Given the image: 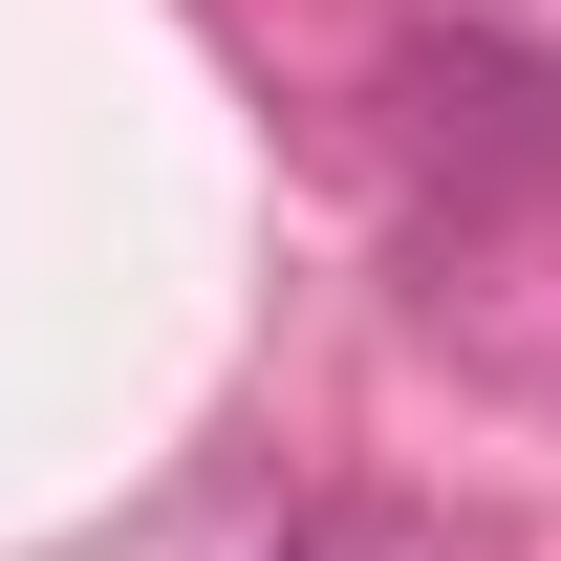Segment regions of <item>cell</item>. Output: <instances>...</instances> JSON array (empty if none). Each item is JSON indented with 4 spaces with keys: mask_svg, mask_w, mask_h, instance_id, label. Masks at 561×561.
Wrapping results in <instances>:
<instances>
[{
    "mask_svg": "<svg viewBox=\"0 0 561 561\" xmlns=\"http://www.w3.org/2000/svg\"><path fill=\"white\" fill-rule=\"evenodd\" d=\"M389 151H411L454 216L561 195V66L496 44V22H411V44H389Z\"/></svg>",
    "mask_w": 561,
    "mask_h": 561,
    "instance_id": "obj_1",
    "label": "cell"
},
{
    "mask_svg": "<svg viewBox=\"0 0 561 561\" xmlns=\"http://www.w3.org/2000/svg\"><path fill=\"white\" fill-rule=\"evenodd\" d=\"M280 561H432V540H411V518H367V496H346V518H302V540H280Z\"/></svg>",
    "mask_w": 561,
    "mask_h": 561,
    "instance_id": "obj_2",
    "label": "cell"
}]
</instances>
